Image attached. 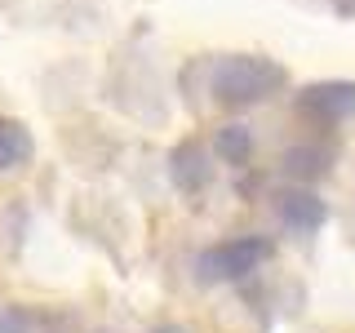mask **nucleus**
<instances>
[{
    "label": "nucleus",
    "instance_id": "obj_2",
    "mask_svg": "<svg viewBox=\"0 0 355 333\" xmlns=\"http://www.w3.org/2000/svg\"><path fill=\"white\" fill-rule=\"evenodd\" d=\"M302 107L315 116H347V111H355V85H315L306 89Z\"/></svg>",
    "mask_w": 355,
    "mask_h": 333
},
{
    "label": "nucleus",
    "instance_id": "obj_3",
    "mask_svg": "<svg viewBox=\"0 0 355 333\" xmlns=\"http://www.w3.org/2000/svg\"><path fill=\"white\" fill-rule=\"evenodd\" d=\"M258 258H262V244L240 240V244H227V249L209 253V258H205V271L209 275H240V271H249Z\"/></svg>",
    "mask_w": 355,
    "mask_h": 333
},
{
    "label": "nucleus",
    "instance_id": "obj_5",
    "mask_svg": "<svg viewBox=\"0 0 355 333\" xmlns=\"http://www.w3.org/2000/svg\"><path fill=\"white\" fill-rule=\"evenodd\" d=\"M280 218H284V222H293L297 231H311L320 218H324V209H320V200H311V196H284Z\"/></svg>",
    "mask_w": 355,
    "mask_h": 333
},
{
    "label": "nucleus",
    "instance_id": "obj_4",
    "mask_svg": "<svg viewBox=\"0 0 355 333\" xmlns=\"http://www.w3.org/2000/svg\"><path fill=\"white\" fill-rule=\"evenodd\" d=\"M27 155H31V133L22 129L18 120H5V116H0V173L18 169Z\"/></svg>",
    "mask_w": 355,
    "mask_h": 333
},
{
    "label": "nucleus",
    "instance_id": "obj_7",
    "mask_svg": "<svg viewBox=\"0 0 355 333\" xmlns=\"http://www.w3.org/2000/svg\"><path fill=\"white\" fill-rule=\"evenodd\" d=\"M222 151H227V155H244V151H249V138H244V133H222Z\"/></svg>",
    "mask_w": 355,
    "mask_h": 333
},
{
    "label": "nucleus",
    "instance_id": "obj_1",
    "mask_svg": "<svg viewBox=\"0 0 355 333\" xmlns=\"http://www.w3.org/2000/svg\"><path fill=\"white\" fill-rule=\"evenodd\" d=\"M280 85H284V71L266 58H227L214 71V98L218 103H231V107L262 103Z\"/></svg>",
    "mask_w": 355,
    "mask_h": 333
},
{
    "label": "nucleus",
    "instance_id": "obj_6",
    "mask_svg": "<svg viewBox=\"0 0 355 333\" xmlns=\"http://www.w3.org/2000/svg\"><path fill=\"white\" fill-rule=\"evenodd\" d=\"M173 178H178L182 187H200V182L209 178V169H205V151H200V147H182V151L173 155Z\"/></svg>",
    "mask_w": 355,
    "mask_h": 333
}]
</instances>
